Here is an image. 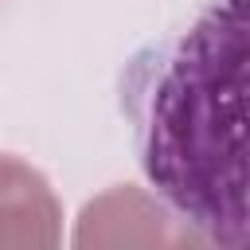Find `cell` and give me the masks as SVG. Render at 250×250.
<instances>
[{
	"mask_svg": "<svg viewBox=\"0 0 250 250\" xmlns=\"http://www.w3.org/2000/svg\"><path fill=\"white\" fill-rule=\"evenodd\" d=\"M145 133V172L219 242L223 227L242 230V0L207 12L160 70Z\"/></svg>",
	"mask_w": 250,
	"mask_h": 250,
	"instance_id": "obj_1",
	"label": "cell"
},
{
	"mask_svg": "<svg viewBox=\"0 0 250 250\" xmlns=\"http://www.w3.org/2000/svg\"><path fill=\"white\" fill-rule=\"evenodd\" d=\"M74 246L102 250V246H207V242L188 219H176L156 195L125 184L102 191L82 207Z\"/></svg>",
	"mask_w": 250,
	"mask_h": 250,
	"instance_id": "obj_2",
	"label": "cell"
},
{
	"mask_svg": "<svg viewBox=\"0 0 250 250\" xmlns=\"http://www.w3.org/2000/svg\"><path fill=\"white\" fill-rule=\"evenodd\" d=\"M62 242V207L39 168L0 152V250H51Z\"/></svg>",
	"mask_w": 250,
	"mask_h": 250,
	"instance_id": "obj_3",
	"label": "cell"
}]
</instances>
